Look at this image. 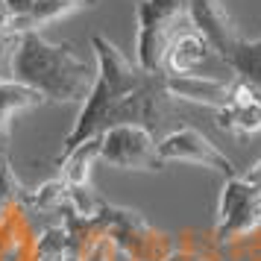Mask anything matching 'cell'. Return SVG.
<instances>
[{"label": "cell", "mask_w": 261, "mask_h": 261, "mask_svg": "<svg viewBox=\"0 0 261 261\" xmlns=\"http://www.w3.org/2000/svg\"><path fill=\"white\" fill-rule=\"evenodd\" d=\"M91 47L97 56V83L85 97L73 129L62 141L59 159L112 126L132 123L159 135L173 118V97L167 94L165 73L132 65L106 36H91Z\"/></svg>", "instance_id": "obj_1"}, {"label": "cell", "mask_w": 261, "mask_h": 261, "mask_svg": "<svg viewBox=\"0 0 261 261\" xmlns=\"http://www.w3.org/2000/svg\"><path fill=\"white\" fill-rule=\"evenodd\" d=\"M12 80L38 91L47 103H85L97 83V68L80 59L68 41L53 44L33 30L18 38Z\"/></svg>", "instance_id": "obj_2"}, {"label": "cell", "mask_w": 261, "mask_h": 261, "mask_svg": "<svg viewBox=\"0 0 261 261\" xmlns=\"http://www.w3.org/2000/svg\"><path fill=\"white\" fill-rule=\"evenodd\" d=\"M138 65L144 71L165 73V56L170 41L191 27L188 0H138Z\"/></svg>", "instance_id": "obj_3"}, {"label": "cell", "mask_w": 261, "mask_h": 261, "mask_svg": "<svg viewBox=\"0 0 261 261\" xmlns=\"http://www.w3.org/2000/svg\"><path fill=\"white\" fill-rule=\"evenodd\" d=\"M94 214L100 217L106 235L112 238V244L118 249H123L132 261H165L167 255L173 252L167 235L155 232L138 212L115 208V205H109V202L97 200Z\"/></svg>", "instance_id": "obj_4"}, {"label": "cell", "mask_w": 261, "mask_h": 261, "mask_svg": "<svg viewBox=\"0 0 261 261\" xmlns=\"http://www.w3.org/2000/svg\"><path fill=\"white\" fill-rule=\"evenodd\" d=\"M261 226V188L252 185L244 173L223 179L220 202H217V223L214 241L232 244L238 238L252 235Z\"/></svg>", "instance_id": "obj_5"}, {"label": "cell", "mask_w": 261, "mask_h": 261, "mask_svg": "<svg viewBox=\"0 0 261 261\" xmlns=\"http://www.w3.org/2000/svg\"><path fill=\"white\" fill-rule=\"evenodd\" d=\"M100 159L109 167L118 170H162L165 162L159 159V141L150 129L144 126H112L109 132L100 135Z\"/></svg>", "instance_id": "obj_6"}, {"label": "cell", "mask_w": 261, "mask_h": 261, "mask_svg": "<svg viewBox=\"0 0 261 261\" xmlns=\"http://www.w3.org/2000/svg\"><path fill=\"white\" fill-rule=\"evenodd\" d=\"M159 159L162 162H188V165H200L208 167L214 173H220L223 179L235 176V162L226 153H220L200 129H191V126H179L170 129L159 138Z\"/></svg>", "instance_id": "obj_7"}, {"label": "cell", "mask_w": 261, "mask_h": 261, "mask_svg": "<svg viewBox=\"0 0 261 261\" xmlns=\"http://www.w3.org/2000/svg\"><path fill=\"white\" fill-rule=\"evenodd\" d=\"M214 118H217V126L229 135H238V138L255 135L261 132V94L252 85L235 80L229 103L217 109Z\"/></svg>", "instance_id": "obj_8"}, {"label": "cell", "mask_w": 261, "mask_h": 261, "mask_svg": "<svg viewBox=\"0 0 261 261\" xmlns=\"http://www.w3.org/2000/svg\"><path fill=\"white\" fill-rule=\"evenodd\" d=\"M167 94L173 100H185V103H200V106L217 109L229 103L232 97V83L226 80H214V76H200V73H165Z\"/></svg>", "instance_id": "obj_9"}, {"label": "cell", "mask_w": 261, "mask_h": 261, "mask_svg": "<svg viewBox=\"0 0 261 261\" xmlns=\"http://www.w3.org/2000/svg\"><path fill=\"white\" fill-rule=\"evenodd\" d=\"M188 12H191V27L205 36L214 56H220V50L238 36L223 0H188Z\"/></svg>", "instance_id": "obj_10"}, {"label": "cell", "mask_w": 261, "mask_h": 261, "mask_svg": "<svg viewBox=\"0 0 261 261\" xmlns=\"http://www.w3.org/2000/svg\"><path fill=\"white\" fill-rule=\"evenodd\" d=\"M214 56L212 44L205 41L202 33H197L194 27L188 30H182L173 41H170V47H167V56H165V73H194L197 65Z\"/></svg>", "instance_id": "obj_11"}, {"label": "cell", "mask_w": 261, "mask_h": 261, "mask_svg": "<svg viewBox=\"0 0 261 261\" xmlns=\"http://www.w3.org/2000/svg\"><path fill=\"white\" fill-rule=\"evenodd\" d=\"M220 59L235 71V80L252 85L261 94V36L258 38H244L238 33L223 50Z\"/></svg>", "instance_id": "obj_12"}, {"label": "cell", "mask_w": 261, "mask_h": 261, "mask_svg": "<svg viewBox=\"0 0 261 261\" xmlns=\"http://www.w3.org/2000/svg\"><path fill=\"white\" fill-rule=\"evenodd\" d=\"M47 100L27 88V85L15 83V80H6L0 76V150H6L9 144V135H12V118L18 112H27V109H36V106H44Z\"/></svg>", "instance_id": "obj_13"}, {"label": "cell", "mask_w": 261, "mask_h": 261, "mask_svg": "<svg viewBox=\"0 0 261 261\" xmlns=\"http://www.w3.org/2000/svg\"><path fill=\"white\" fill-rule=\"evenodd\" d=\"M97 159H100V135L83 141L76 150H71L68 155L56 159L59 176L65 179L73 191H85L88 185H91V167H94Z\"/></svg>", "instance_id": "obj_14"}, {"label": "cell", "mask_w": 261, "mask_h": 261, "mask_svg": "<svg viewBox=\"0 0 261 261\" xmlns=\"http://www.w3.org/2000/svg\"><path fill=\"white\" fill-rule=\"evenodd\" d=\"M94 3L97 0H36L33 9H30V15H27L15 30H18V36H21V33H33V30L56 24L62 18L80 12V9H88V6H94Z\"/></svg>", "instance_id": "obj_15"}, {"label": "cell", "mask_w": 261, "mask_h": 261, "mask_svg": "<svg viewBox=\"0 0 261 261\" xmlns=\"http://www.w3.org/2000/svg\"><path fill=\"white\" fill-rule=\"evenodd\" d=\"M71 197H73V188L62 176H56V179H50V182H41L33 191H24L21 194V205H27V208H33L38 214L62 212L65 205H71Z\"/></svg>", "instance_id": "obj_16"}, {"label": "cell", "mask_w": 261, "mask_h": 261, "mask_svg": "<svg viewBox=\"0 0 261 261\" xmlns=\"http://www.w3.org/2000/svg\"><path fill=\"white\" fill-rule=\"evenodd\" d=\"M33 261H68V232H65V223L50 226V229H44L36 238Z\"/></svg>", "instance_id": "obj_17"}, {"label": "cell", "mask_w": 261, "mask_h": 261, "mask_svg": "<svg viewBox=\"0 0 261 261\" xmlns=\"http://www.w3.org/2000/svg\"><path fill=\"white\" fill-rule=\"evenodd\" d=\"M21 194H24V188H21V182H18V176H15L9 159H6V153H3L0 155V223L18 208Z\"/></svg>", "instance_id": "obj_18"}, {"label": "cell", "mask_w": 261, "mask_h": 261, "mask_svg": "<svg viewBox=\"0 0 261 261\" xmlns=\"http://www.w3.org/2000/svg\"><path fill=\"white\" fill-rule=\"evenodd\" d=\"M18 38L21 36L12 27V15L0 3V76H6V80H12V56L18 47Z\"/></svg>", "instance_id": "obj_19"}, {"label": "cell", "mask_w": 261, "mask_h": 261, "mask_svg": "<svg viewBox=\"0 0 261 261\" xmlns=\"http://www.w3.org/2000/svg\"><path fill=\"white\" fill-rule=\"evenodd\" d=\"M0 3L6 6V12L12 15V27H18L27 15H30V9H33L36 0H0ZM15 33H18V30H15Z\"/></svg>", "instance_id": "obj_20"}, {"label": "cell", "mask_w": 261, "mask_h": 261, "mask_svg": "<svg viewBox=\"0 0 261 261\" xmlns=\"http://www.w3.org/2000/svg\"><path fill=\"white\" fill-rule=\"evenodd\" d=\"M244 176H247L252 185H258V188H261V159L252 167H247V170H244Z\"/></svg>", "instance_id": "obj_21"}, {"label": "cell", "mask_w": 261, "mask_h": 261, "mask_svg": "<svg viewBox=\"0 0 261 261\" xmlns=\"http://www.w3.org/2000/svg\"><path fill=\"white\" fill-rule=\"evenodd\" d=\"M165 261H200V258H197V255H188V252H176V249H173Z\"/></svg>", "instance_id": "obj_22"}, {"label": "cell", "mask_w": 261, "mask_h": 261, "mask_svg": "<svg viewBox=\"0 0 261 261\" xmlns=\"http://www.w3.org/2000/svg\"><path fill=\"white\" fill-rule=\"evenodd\" d=\"M0 155H3V150H0Z\"/></svg>", "instance_id": "obj_23"}]
</instances>
